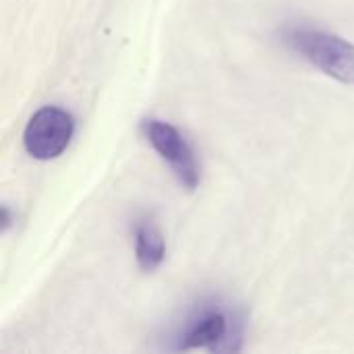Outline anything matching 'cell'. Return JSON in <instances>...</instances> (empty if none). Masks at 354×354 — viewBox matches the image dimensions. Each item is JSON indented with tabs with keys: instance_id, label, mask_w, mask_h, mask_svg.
Masks as SVG:
<instances>
[{
	"instance_id": "obj_5",
	"label": "cell",
	"mask_w": 354,
	"mask_h": 354,
	"mask_svg": "<svg viewBox=\"0 0 354 354\" xmlns=\"http://www.w3.org/2000/svg\"><path fill=\"white\" fill-rule=\"evenodd\" d=\"M135 257L143 272H153L166 257V243L151 220H141L135 226Z\"/></svg>"
},
{
	"instance_id": "obj_1",
	"label": "cell",
	"mask_w": 354,
	"mask_h": 354,
	"mask_svg": "<svg viewBox=\"0 0 354 354\" xmlns=\"http://www.w3.org/2000/svg\"><path fill=\"white\" fill-rule=\"evenodd\" d=\"M284 44L317 66L328 77L354 85V44L348 39L313 27H288Z\"/></svg>"
},
{
	"instance_id": "obj_2",
	"label": "cell",
	"mask_w": 354,
	"mask_h": 354,
	"mask_svg": "<svg viewBox=\"0 0 354 354\" xmlns=\"http://www.w3.org/2000/svg\"><path fill=\"white\" fill-rule=\"evenodd\" d=\"M73 133V116L56 106H46L37 110L27 122L23 133V145L27 153L35 160H54L66 149Z\"/></svg>"
},
{
	"instance_id": "obj_4",
	"label": "cell",
	"mask_w": 354,
	"mask_h": 354,
	"mask_svg": "<svg viewBox=\"0 0 354 354\" xmlns=\"http://www.w3.org/2000/svg\"><path fill=\"white\" fill-rule=\"evenodd\" d=\"M228 334V317L220 311H207L195 322L189 332L183 336L178 348L193 351V348H216Z\"/></svg>"
},
{
	"instance_id": "obj_6",
	"label": "cell",
	"mask_w": 354,
	"mask_h": 354,
	"mask_svg": "<svg viewBox=\"0 0 354 354\" xmlns=\"http://www.w3.org/2000/svg\"><path fill=\"white\" fill-rule=\"evenodd\" d=\"M12 224V218H10V212H8V205H2V232H6Z\"/></svg>"
},
{
	"instance_id": "obj_3",
	"label": "cell",
	"mask_w": 354,
	"mask_h": 354,
	"mask_svg": "<svg viewBox=\"0 0 354 354\" xmlns=\"http://www.w3.org/2000/svg\"><path fill=\"white\" fill-rule=\"evenodd\" d=\"M143 133L151 143V147L158 151V156L164 162H168L180 185L187 187L189 191L197 189L201 183V168L185 137L164 120H145Z\"/></svg>"
}]
</instances>
